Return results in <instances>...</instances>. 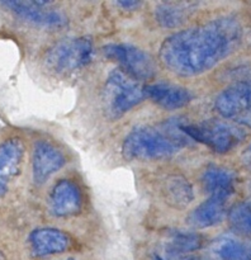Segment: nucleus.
<instances>
[{"label":"nucleus","mask_w":251,"mask_h":260,"mask_svg":"<svg viewBox=\"0 0 251 260\" xmlns=\"http://www.w3.org/2000/svg\"><path fill=\"white\" fill-rule=\"evenodd\" d=\"M241 37L242 28L236 18H217L169 36L160 47V61L177 76L200 75L230 56Z\"/></svg>","instance_id":"obj_1"},{"label":"nucleus","mask_w":251,"mask_h":260,"mask_svg":"<svg viewBox=\"0 0 251 260\" xmlns=\"http://www.w3.org/2000/svg\"><path fill=\"white\" fill-rule=\"evenodd\" d=\"M179 119H170L159 126H141L132 129L122 145L127 160H157L179 152L192 140L179 128Z\"/></svg>","instance_id":"obj_2"},{"label":"nucleus","mask_w":251,"mask_h":260,"mask_svg":"<svg viewBox=\"0 0 251 260\" xmlns=\"http://www.w3.org/2000/svg\"><path fill=\"white\" fill-rule=\"evenodd\" d=\"M144 88L121 69L112 71L104 84L101 96L106 116L112 119L119 118L138 106L146 98Z\"/></svg>","instance_id":"obj_3"},{"label":"nucleus","mask_w":251,"mask_h":260,"mask_svg":"<svg viewBox=\"0 0 251 260\" xmlns=\"http://www.w3.org/2000/svg\"><path fill=\"white\" fill-rule=\"evenodd\" d=\"M179 128L192 141L200 142L217 154L231 151L246 137L245 131L236 124L214 119L199 123L180 121Z\"/></svg>","instance_id":"obj_4"},{"label":"nucleus","mask_w":251,"mask_h":260,"mask_svg":"<svg viewBox=\"0 0 251 260\" xmlns=\"http://www.w3.org/2000/svg\"><path fill=\"white\" fill-rule=\"evenodd\" d=\"M94 57L93 41L88 37L60 41L47 51L46 65L56 74H70L88 65Z\"/></svg>","instance_id":"obj_5"},{"label":"nucleus","mask_w":251,"mask_h":260,"mask_svg":"<svg viewBox=\"0 0 251 260\" xmlns=\"http://www.w3.org/2000/svg\"><path fill=\"white\" fill-rule=\"evenodd\" d=\"M106 58L113 60L119 69L138 80H151L156 74L154 58L141 48L128 43H111L103 47Z\"/></svg>","instance_id":"obj_6"},{"label":"nucleus","mask_w":251,"mask_h":260,"mask_svg":"<svg viewBox=\"0 0 251 260\" xmlns=\"http://www.w3.org/2000/svg\"><path fill=\"white\" fill-rule=\"evenodd\" d=\"M214 108L225 119L251 128V80L233 84L221 91Z\"/></svg>","instance_id":"obj_7"},{"label":"nucleus","mask_w":251,"mask_h":260,"mask_svg":"<svg viewBox=\"0 0 251 260\" xmlns=\"http://www.w3.org/2000/svg\"><path fill=\"white\" fill-rule=\"evenodd\" d=\"M0 7L5 8L20 19L34 25L46 28H58L66 24V18L58 10L51 8L47 2H23V0H3Z\"/></svg>","instance_id":"obj_8"},{"label":"nucleus","mask_w":251,"mask_h":260,"mask_svg":"<svg viewBox=\"0 0 251 260\" xmlns=\"http://www.w3.org/2000/svg\"><path fill=\"white\" fill-rule=\"evenodd\" d=\"M66 164L63 152L52 142L35 141L32 150V174L35 184H43Z\"/></svg>","instance_id":"obj_9"},{"label":"nucleus","mask_w":251,"mask_h":260,"mask_svg":"<svg viewBox=\"0 0 251 260\" xmlns=\"http://www.w3.org/2000/svg\"><path fill=\"white\" fill-rule=\"evenodd\" d=\"M144 90L146 98L151 99L155 104L167 111L182 109L193 101V94L189 89L166 81L149 84Z\"/></svg>","instance_id":"obj_10"},{"label":"nucleus","mask_w":251,"mask_h":260,"mask_svg":"<svg viewBox=\"0 0 251 260\" xmlns=\"http://www.w3.org/2000/svg\"><path fill=\"white\" fill-rule=\"evenodd\" d=\"M24 156V145L19 139H8L0 144V198L20 172Z\"/></svg>","instance_id":"obj_11"},{"label":"nucleus","mask_w":251,"mask_h":260,"mask_svg":"<svg viewBox=\"0 0 251 260\" xmlns=\"http://www.w3.org/2000/svg\"><path fill=\"white\" fill-rule=\"evenodd\" d=\"M83 197L78 185L71 180H60L51 190L48 206L52 215L70 217L81 210Z\"/></svg>","instance_id":"obj_12"},{"label":"nucleus","mask_w":251,"mask_h":260,"mask_svg":"<svg viewBox=\"0 0 251 260\" xmlns=\"http://www.w3.org/2000/svg\"><path fill=\"white\" fill-rule=\"evenodd\" d=\"M33 255L50 256L61 254L70 248V239L61 230L52 228L37 229L29 235Z\"/></svg>","instance_id":"obj_13"},{"label":"nucleus","mask_w":251,"mask_h":260,"mask_svg":"<svg viewBox=\"0 0 251 260\" xmlns=\"http://www.w3.org/2000/svg\"><path fill=\"white\" fill-rule=\"evenodd\" d=\"M227 201L220 197H208L188 216V223L197 229H208L222 222L227 215Z\"/></svg>","instance_id":"obj_14"},{"label":"nucleus","mask_w":251,"mask_h":260,"mask_svg":"<svg viewBox=\"0 0 251 260\" xmlns=\"http://www.w3.org/2000/svg\"><path fill=\"white\" fill-rule=\"evenodd\" d=\"M202 184L209 197L228 200L235 189V174L226 168L208 165L202 175Z\"/></svg>","instance_id":"obj_15"},{"label":"nucleus","mask_w":251,"mask_h":260,"mask_svg":"<svg viewBox=\"0 0 251 260\" xmlns=\"http://www.w3.org/2000/svg\"><path fill=\"white\" fill-rule=\"evenodd\" d=\"M200 245H202L200 236L193 233L177 231V233L169 234L164 250L160 254L166 260H177L185 254L198 250Z\"/></svg>","instance_id":"obj_16"},{"label":"nucleus","mask_w":251,"mask_h":260,"mask_svg":"<svg viewBox=\"0 0 251 260\" xmlns=\"http://www.w3.org/2000/svg\"><path fill=\"white\" fill-rule=\"evenodd\" d=\"M194 8L192 3H160L155 8V19L164 28H176L187 22Z\"/></svg>","instance_id":"obj_17"},{"label":"nucleus","mask_w":251,"mask_h":260,"mask_svg":"<svg viewBox=\"0 0 251 260\" xmlns=\"http://www.w3.org/2000/svg\"><path fill=\"white\" fill-rule=\"evenodd\" d=\"M164 194L167 202L177 208H184L194 198L190 183L182 175H171L164 184Z\"/></svg>","instance_id":"obj_18"},{"label":"nucleus","mask_w":251,"mask_h":260,"mask_svg":"<svg viewBox=\"0 0 251 260\" xmlns=\"http://www.w3.org/2000/svg\"><path fill=\"white\" fill-rule=\"evenodd\" d=\"M216 255L220 260H247L250 249L233 236H222L214 243Z\"/></svg>","instance_id":"obj_19"},{"label":"nucleus","mask_w":251,"mask_h":260,"mask_svg":"<svg viewBox=\"0 0 251 260\" xmlns=\"http://www.w3.org/2000/svg\"><path fill=\"white\" fill-rule=\"evenodd\" d=\"M228 221L235 233L251 239V201L233 206L228 212Z\"/></svg>","instance_id":"obj_20"},{"label":"nucleus","mask_w":251,"mask_h":260,"mask_svg":"<svg viewBox=\"0 0 251 260\" xmlns=\"http://www.w3.org/2000/svg\"><path fill=\"white\" fill-rule=\"evenodd\" d=\"M117 7H121L124 10H134L141 7V2H134V0H122L116 3Z\"/></svg>","instance_id":"obj_21"},{"label":"nucleus","mask_w":251,"mask_h":260,"mask_svg":"<svg viewBox=\"0 0 251 260\" xmlns=\"http://www.w3.org/2000/svg\"><path fill=\"white\" fill-rule=\"evenodd\" d=\"M241 159H242L243 165H245V167H247L248 169L251 170V144L248 145L245 150H243Z\"/></svg>","instance_id":"obj_22"},{"label":"nucleus","mask_w":251,"mask_h":260,"mask_svg":"<svg viewBox=\"0 0 251 260\" xmlns=\"http://www.w3.org/2000/svg\"><path fill=\"white\" fill-rule=\"evenodd\" d=\"M151 260H166V259H165L164 256H162L160 253H154V254H152V259Z\"/></svg>","instance_id":"obj_23"},{"label":"nucleus","mask_w":251,"mask_h":260,"mask_svg":"<svg viewBox=\"0 0 251 260\" xmlns=\"http://www.w3.org/2000/svg\"><path fill=\"white\" fill-rule=\"evenodd\" d=\"M0 260H5L4 255H3V253H2V251H0Z\"/></svg>","instance_id":"obj_24"},{"label":"nucleus","mask_w":251,"mask_h":260,"mask_svg":"<svg viewBox=\"0 0 251 260\" xmlns=\"http://www.w3.org/2000/svg\"><path fill=\"white\" fill-rule=\"evenodd\" d=\"M67 260H74V259H67Z\"/></svg>","instance_id":"obj_25"}]
</instances>
